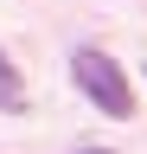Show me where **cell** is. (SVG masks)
I'll use <instances>...</instances> for the list:
<instances>
[{
    "mask_svg": "<svg viewBox=\"0 0 147 154\" xmlns=\"http://www.w3.org/2000/svg\"><path fill=\"white\" fill-rule=\"evenodd\" d=\"M70 84H77L109 122H128V116H134V84H128V71L102 45H77L70 51Z\"/></svg>",
    "mask_w": 147,
    "mask_h": 154,
    "instance_id": "1",
    "label": "cell"
},
{
    "mask_svg": "<svg viewBox=\"0 0 147 154\" xmlns=\"http://www.w3.org/2000/svg\"><path fill=\"white\" fill-rule=\"evenodd\" d=\"M26 103V84H19V71H13V58L0 51V109H19Z\"/></svg>",
    "mask_w": 147,
    "mask_h": 154,
    "instance_id": "2",
    "label": "cell"
},
{
    "mask_svg": "<svg viewBox=\"0 0 147 154\" xmlns=\"http://www.w3.org/2000/svg\"><path fill=\"white\" fill-rule=\"evenodd\" d=\"M83 154H115V148H83Z\"/></svg>",
    "mask_w": 147,
    "mask_h": 154,
    "instance_id": "3",
    "label": "cell"
},
{
    "mask_svg": "<svg viewBox=\"0 0 147 154\" xmlns=\"http://www.w3.org/2000/svg\"><path fill=\"white\" fill-rule=\"evenodd\" d=\"M141 77H147V71H141Z\"/></svg>",
    "mask_w": 147,
    "mask_h": 154,
    "instance_id": "4",
    "label": "cell"
}]
</instances>
